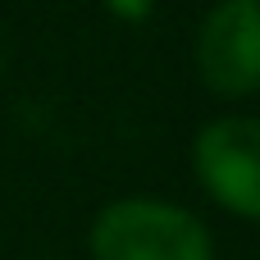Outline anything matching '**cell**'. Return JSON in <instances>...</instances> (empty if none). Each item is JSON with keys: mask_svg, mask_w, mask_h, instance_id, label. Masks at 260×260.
<instances>
[{"mask_svg": "<svg viewBox=\"0 0 260 260\" xmlns=\"http://www.w3.org/2000/svg\"><path fill=\"white\" fill-rule=\"evenodd\" d=\"M87 260H215V233L183 201L114 197L87 224Z\"/></svg>", "mask_w": 260, "mask_h": 260, "instance_id": "6da1fadb", "label": "cell"}, {"mask_svg": "<svg viewBox=\"0 0 260 260\" xmlns=\"http://www.w3.org/2000/svg\"><path fill=\"white\" fill-rule=\"evenodd\" d=\"M192 178L229 219L260 224V114H215L187 151Z\"/></svg>", "mask_w": 260, "mask_h": 260, "instance_id": "7a4b0ae2", "label": "cell"}, {"mask_svg": "<svg viewBox=\"0 0 260 260\" xmlns=\"http://www.w3.org/2000/svg\"><path fill=\"white\" fill-rule=\"evenodd\" d=\"M192 69L215 101L260 96V0H215L201 14Z\"/></svg>", "mask_w": 260, "mask_h": 260, "instance_id": "3957f363", "label": "cell"}, {"mask_svg": "<svg viewBox=\"0 0 260 260\" xmlns=\"http://www.w3.org/2000/svg\"><path fill=\"white\" fill-rule=\"evenodd\" d=\"M101 5H105L110 18H119V23H128V27H137V23H146V18L155 14V0H101Z\"/></svg>", "mask_w": 260, "mask_h": 260, "instance_id": "277c9868", "label": "cell"}, {"mask_svg": "<svg viewBox=\"0 0 260 260\" xmlns=\"http://www.w3.org/2000/svg\"><path fill=\"white\" fill-rule=\"evenodd\" d=\"M0 78H5V50H0Z\"/></svg>", "mask_w": 260, "mask_h": 260, "instance_id": "5b68a950", "label": "cell"}]
</instances>
